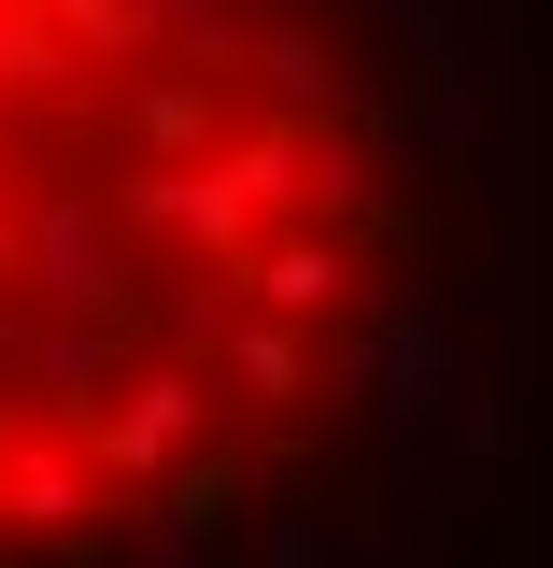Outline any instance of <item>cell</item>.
<instances>
[{"label":"cell","mask_w":553,"mask_h":568,"mask_svg":"<svg viewBox=\"0 0 553 568\" xmlns=\"http://www.w3.org/2000/svg\"><path fill=\"white\" fill-rule=\"evenodd\" d=\"M383 298V0H0V568H129L270 497Z\"/></svg>","instance_id":"cell-1"}]
</instances>
